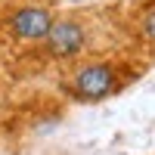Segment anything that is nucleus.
<instances>
[{
	"mask_svg": "<svg viewBox=\"0 0 155 155\" xmlns=\"http://www.w3.org/2000/svg\"><path fill=\"white\" fill-rule=\"evenodd\" d=\"M149 62L134 53V50H121V53H93L81 62L68 65L59 74V93L74 106H99L106 99H115L124 93L130 84L143 78Z\"/></svg>",
	"mask_w": 155,
	"mask_h": 155,
	"instance_id": "f257e3e1",
	"label": "nucleus"
},
{
	"mask_svg": "<svg viewBox=\"0 0 155 155\" xmlns=\"http://www.w3.org/2000/svg\"><path fill=\"white\" fill-rule=\"evenodd\" d=\"M99 19L93 12H59L50 34L44 37V44L34 47V53L47 59V62H56V65H74L87 56L96 53V41H99V31H96Z\"/></svg>",
	"mask_w": 155,
	"mask_h": 155,
	"instance_id": "f03ea898",
	"label": "nucleus"
},
{
	"mask_svg": "<svg viewBox=\"0 0 155 155\" xmlns=\"http://www.w3.org/2000/svg\"><path fill=\"white\" fill-rule=\"evenodd\" d=\"M59 9L53 0H22L0 6V37L9 47H37L50 34Z\"/></svg>",
	"mask_w": 155,
	"mask_h": 155,
	"instance_id": "7ed1b4c3",
	"label": "nucleus"
},
{
	"mask_svg": "<svg viewBox=\"0 0 155 155\" xmlns=\"http://www.w3.org/2000/svg\"><path fill=\"white\" fill-rule=\"evenodd\" d=\"M124 31L130 37V50L146 62L155 59V0H137L124 16Z\"/></svg>",
	"mask_w": 155,
	"mask_h": 155,
	"instance_id": "20e7f679",
	"label": "nucleus"
},
{
	"mask_svg": "<svg viewBox=\"0 0 155 155\" xmlns=\"http://www.w3.org/2000/svg\"><path fill=\"white\" fill-rule=\"evenodd\" d=\"M9 3H22V0H0V6H9Z\"/></svg>",
	"mask_w": 155,
	"mask_h": 155,
	"instance_id": "39448f33",
	"label": "nucleus"
},
{
	"mask_svg": "<svg viewBox=\"0 0 155 155\" xmlns=\"http://www.w3.org/2000/svg\"><path fill=\"white\" fill-rule=\"evenodd\" d=\"M0 93H3V78H0Z\"/></svg>",
	"mask_w": 155,
	"mask_h": 155,
	"instance_id": "423d86ee",
	"label": "nucleus"
},
{
	"mask_svg": "<svg viewBox=\"0 0 155 155\" xmlns=\"http://www.w3.org/2000/svg\"><path fill=\"white\" fill-rule=\"evenodd\" d=\"M3 47H6V44H3V37H0V50H3Z\"/></svg>",
	"mask_w": 155,
	"mask_h": 155,
	"instance_id": "0eeeda50",
	"label": "nucleus"
}]
</instances>
